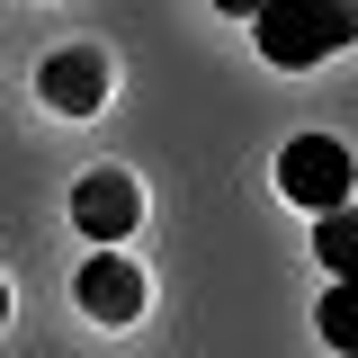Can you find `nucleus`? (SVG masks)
Returning a JSON list of instances; mask_svg holds the SVG:
<instances>
[{
	"label": "nucleus",
	"instance_id": "2",
	"mask_svg": "<svg viewBox=\"0 0 358 358\" xmlns=\"http://www.w3.org/2000/svg\"><path fill=\"white\" fill-rule=\"evenodd\" d=\"M108 90H117V63H108V45H90V36L54 45V54L36 63V99L54 108V117H99Z\"/></svg>",
	"mask_w": 358,
	"mask_h": 358
},
{
	"label": "nucleus",
	"instance_id": "9",
	"mask_svg": "<svg viewBox=\"0 0 358 358\" xmlns=\"http://www.w3.org/2000/svg\"><path fill=\"white\" fill-rule=\"evenodd\" d=\"M0 331H9V278H0Z\"/></svg>",
	"mask_w": 358,
	"mask_h": 358
},
{
	"label": "nucleus",
	"instance_id": "8",
	"mask_svg": "<svg viewBox=\"0 0 358 358\" xmlns=\"http://www.w3.org/2000/svg\"><path fill=\"white\" fill-rule=\"evenodd\" d=\"M206 9H224V18H251V9H260V0H206Z\"/></svg>",
	"mask_w": 358,
	"mask_h": 358
},
{
	"label": "nucleus",
	"instance_id": "4",
	"mask_svg": "<svg viewBox=\"0 0 358 358\" xmlns=\"http://www.w3.org/2000/svg\"><path fill=\"white\" fill-rule=\"evenodd\" d=\"M134 224H143V188H134L126 171H108V162H99V171L72 179V233H81L90 251H117Z\"/></svg>",
	"mask_w": 358,
	"mask_h": 358
},
{
	"label": "nucleus",
	"instance_id": "5",
	"mask_svg": "<svg viewBox=\"0 0 358 358\" xmlns=\"http://www.w3.org/2000/svg\"><path fill=\"white\" fill-rule=\"evenodd\" d=\"M72 305H81L90 322H108V331H126L134 313H143V268H134L126 251H90L81 278H72Z\"/></svg>",
	"mask_w": 358,
	"mask_h": 358
},
{
	"label": "nucleus",
	"instance_id": "3",
	"mask_svg": "<svg viewBox=\"0 0 358 358\" xmlns=\"http://www.w3.org/2000/svg\"><path fill=\"white\" fill-rule=\"evenodd\" d=\"M278 188H287L305 215L350 206V143H341V134H296V143L278 152Z\"/></svg>",
	"mask_w": 358,
	"mask_h": 358
},
{
	"label": "nucleus",
	"instance_id": "6",
	"mask_svg": "<svg viewBox=\"0 0 358 358\" xmlns=\"http://www.w3.org/2000/svg\"><path fill=\"white\" fill-rule=\"evenodd\" d=\"M313 251H322V268H331V278H341V268L358 260V215H350V206L313 215Z\"/></svg>",
	"mask_w": 358,
	"mask_h": 358
},
{
	"label": "nucleus",
	"instance_id": "7",
	"mask_svg": "<svg viewBox=\"0 0 358 358\" xmlns=\"http://www.w3.org/2000/svg\"><path fill=\"white\" fill-rule=\"evenodd\" d=\"M313 322H322V341H331V350H358V322H350V296H341V287L322 296V313H313Z\"/></svg>",
	"mask_w": 358,
	"mask_h": 358
},
{
	"label": "nucleus",
	"instance_id": "1",
	"mask_svg": "<svg viewBox=\"0 0 358 358\" xmlns=\"http://www.w3.org/2000/svg\"><path fill=\"white\" fill-rule=\"evenodd\" d=\"M251 45L278 72H313L350 45V0H260L251 9Z\"/></svg>",
	"mask_w": 358,
	"mask_h": 358
}]
</instances>
